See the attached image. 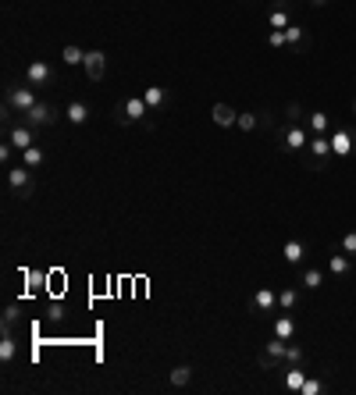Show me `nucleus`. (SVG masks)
Returning <instances> with one entry per match:
<instances>
[{
  "label": "nucleus",
  "mask_w": 356,
  "mask_h": 395,
  "mask_svg": "<svg viewBox=\"0 0 356 395\" xmlns=\"http://www.w3.org/2000/svg\"><path fill=\"white\" fill-rule=\"evenodd\" d=\"M267 43H271L274 50H281V47H288V43H285V29H271V36H267Z\"/></svg>",
  "instance_id": "obj_32"
},
{
  "label": "nucleus",
  "mask_w": 356,
  "mask_h": 395,
  "mask_svg": "<svg viewBox=\"0 0 356 395\" xmlns=\"http://www.w3.org/2000/svg\"><path fill=\"white\" fill-rule=\"evenodd\" d=\"M43 161H47V150H43L40 143H36V146H29V150H22V164H26V168H33V171H36V168H43Z\"/></svg>",
  "instance_id": "obj_24"
},
{
  "label": "nucleus",
  "mask_w": 356,
  "mask_h": 395,
  "mask_svg": "<svg viewBox=\"0 0 356 395\" xmlns=\"http://www.w3.org/2000/svg\"><path fill=\"white\" fill-rule=\"evenodd\" d=\"M26 82L36 86V90H43V86H54V82H58V72H54V65H47V61H33V65L26 68Z\"/></svg>",
  "instance_id": "obj_8"
},
{
  "label": "nucleus",
  "mask_w": 356,
  "mask_h": 395,
  "mask_svg": "<svg viewBox=\"0 0 356 395\" xmlns=\"http://www.w3.org/2000/svg\"><path fill=\"white\" fill-rule=\"evenodd\" d=\"M271 331H274V338L292 342V338H296V331H299V324H296L288 313H278V317H274V324H271Z\"/></svg>",
  "instance_id": "obj_17"
},
{
  "label": "nucleus",
  "mask_w": 356,
  "mask_h": 395,
  "mask_svg": "<svg viewBox=\"0 0 356 395\" xmlns=\"http://www.w3.org/2000/svg\"><path fill=\"white\" fill-rule=\"evenodd\" d=\"M306 253H310V249H306L303 239H288V242L281 246V256H285V264H292V267H299V264L306 260Z\"/></svg>",
  "instance_id": "obj_14"
},
{
  "label": "nucleus",
  "mask_w": 356,
  "mask_h": 395,
  "mask_svg": "<svg viewBox=\"0 0 356 395\" xmlns=\"http://www.w3.org/2000/svg\"><path fill=\"white\" fill-rule=\"evenodd\" d=\"M352 118H356V97H352Z\"/></svg>",
  "instance_id": "obj_36"
},
{
  "label": "nucleus",
  "mask_w": 356,
  "mask_h": 395,
  "mask_svg": "<svg viewBox=\"0 0 356 395\" xmlns=\"http://www.w3.org/2000/svg\"><path fill=\"white\" fill-rule=\"evenodd\" d=\"M11 153H15V146H11V143H4V146H0V161H4V164L11 161Z\"/></svg>",
  "instance_id": "obj_34"
},
{
  "label": "nucleus",
  "mask_w": 356,
  "mask_h": 395,
  "mask_svg": "<svg viewBox=\"0 0 356 395\" xmlns=\"http://www.w3.org/2000/svg\"><path fill=\"white\" fill-rule=\"evenodd\" d=\"M306 143H310V129L299 121H288L278 132V153H299V150H306Z\"/></svg>",
  "instance_id": "obj_3"
},
{
  "label": "nucleus",
  "mask_w": 356,
  "mask_h": 395,
  "mask_svg": "<svg viewBox=\"0 0 356 395\" xmlns=\"http://www.w3.org/2000/svg\"><path fill=\"white\" fill-rule=\"evenodd\" d=\"M299 285L310 288V292H317V288L324 285V274H320L317 267H299Z\"/></svg>",
  "instance_id": "obj_22"
},
{
  "label": "nucleus",
  "mask_w": 356,
  "mask_h": 395,
  "mask_svg": "<svg viewBox=\"0 0 356 395\" xmlns=\"http://www.w3.org/2000/svg\"><path fill=\"white\" fill-rule=\"evenodd\" d=\"M61 118H65V111H58V107H54V100H40L33 111H26V114H22V121H29L33 129H54Z\"/></svg>",
  "instance_id": "obj_6"
},
{
  "label": "nucleus",
  "mask_w": 356,
  "mask_h": 395,
  "mask_svg": "<svg viewBox=\"0 0 356 395\" xmlns=\"http://www.w3.org/2000/svg\"><path fill=\"white\" fill-rule=\"evenodd\" d=\"M299 306V292L296 288H281L278 292V310H296Z\"/></svg>",
  "instance_id": "obj_27"
},
{
  "label": "nucleus",
  "mask_w": 356,
  "mask_h": 395,
  "mask_svg": "<svg viewBox=\"0 0 356 395\" xmlns=\"http://www.w3.org/2000/svg\"><path fill=\"white\" fill-rule=\"evenodd\" d=\"M4 136H8V143L18 153L40 143V129H33L29 121H15V114H8V111H4Z\"/></svg>",
  "instance_id": "obj_1"
},
{
  "label": "nucleus",
  "mask_w": 356,
  "mask_h": 395,
  "mask_svg": "<svg viewBox=\"0 0 356 395\" xmlns=\"http://www.w3.org/2000/svg\"><path fill=\"white\" fill-rule=\"evenodd\" d=\"M267 26H271V29H288V26H292V18H288V0H285V4H278V8L267 15Z\"/></svg>",
  "instance_id": "obj_23"
},
{
  "label": "nucleus",
  "mask_w": 356,
  "mask_h": 395,
  "mask_svg": "<svg viewBox=\"0 0 356 395\" xmlns=\"http://www.w3.org/2000/svg\"><path fill=\"white\" fill-rule=\"evenodd\" d=\"M285 118H288V121H299V118H303V107H299V104H288V114H285Z\"/></svg>",
  "instance_id": "obj_33"
},
{
  "label": "nucleus",
  "mask_w": 356,
  "mask_h": 395,
  "mask_svg": "<svg viewBox=\"0 0 356 395\" xmlns=\"http://www.w3.org/2000/svg\"><path fill=\"white\" fill-rule=\"evenodd\" d=\"M303 381H306V363L288 367V374H285V388H288V391H299V388H303Z\"/></svg>",
  "instance_id": "obj_26"
},
{
  "label": "nucleus",
  "mask_w": 356,
  "mask_h": 395,
  "mask_svg": "<svg viewBox=\"0 0 356 395\" xmlns=\"http://www.w3.org/2000/svg\"><path fill=\"white\" fill-rule=\"evenodd\" d=\"M306 153H310V161H313V168H317V171H324V168H328V161L335 157V153H331V139H328V136H310Z\"/></svg>",
  "instance_id": "obj_9"
},
{
  "label": "nucleus",
  "mask_w": 356,
  "mask_h": 395,
  "mask_svg": "<svg viewBox=\"0 0 356 395\" xmlns=\"http://www.w3.org/2000/svg\"><path fill=\"white\" fill-rule=\"evenodd\" d=\"M328 139H331V153L335 157H349L356 150V132L352 129H335Z\"/></svg>",
  "instance_id": "obj_11"
},
{
  "label": "nucleus",
  "mask_w": 356,
  "mask_h": 395,
  "mask_svg": "<svg viewBox=\"0 0 356 395\" xmlns=\"http://www.w3.org/2000/svg\"><path fill=\"white\" fill-rule=\"evenodd\" d=\"M86 75L93 79V82H100L104 75H107V54L104 50H86Z\"/></svg>",
  "instance_id": "obj_12"
},
{
  "label": "nucleus",
  "mask_w": 356,
  "mask_h": 395,
  "mask_svg": "<svg viewBox=\"0 0 356 395\" xmlns=\"http://www.w3.org/2000/svg\"><path fill=\"white\" fill-rule=\"evenodd\" d=\"M61 61L72 65V68H75V65H86V50H79V47H65V50H61Z\"/></svg>",
  "instance_id": "obj_28"
},
{
  "label": "nucleus",
  "mask_w": 356,
  "mask_h": 395,
  "mask_svg": "<svg viewBox=\"0 0 356 395\" xmlns=\"http://www.w3.org/2000/svg\"><path fill=\"white\" fill-rule=\"evenodd\" d=\"M306 129H310V136H328L331 132V118L324 111H310L306 114Z\"/></svg>",
  "instance_id": "obj_19"
},
{
  "label": "nucleus",
  "mask_w": 356,
  "mask_h": 395,
  "mask_svg": "<svg viewBox=\"0 0 356 395\" xmlns=\"http://www.w3.org/2000/svg\"><path fill=\"white\" fill-rule=\"evenodd\" d=\"M65 121H68V125H86V121H90V104L72 100V104L65 107Z\"/></svg>",
  "instance_id": "obj_18"
},
{
  "label": "nucleus",
  "mask_w": 356,
  "mask_h": 395,
  "mask_svg": "<svg viewBox=\"0 0 356 395\" xmlns=\"http://www.w3.org/2000/svg\"><path fill=\"white\" fill-rule=\"evenodd\" d=\"M153 111L146 107V100L143 97H125L122 104H118V111H114V121L118 125H136V121H146Z\"/></svg>",
  "instance_id": "obj_5"
},
{
  "label": "nucleus",
  "mask_w": 356,
  "mask_h": 395,
  "mask_svg": "<svg viewBox=\"0 0 356 395\" xmlns=\"http://www.w3.org/2000/svg\"><path fill=\"white\" fill-rule=\"evenodd\" d=\"M320 391H324V381H320V377H306L303 388H299V395H320Z\"/></svg>",
  "instance_id": "obj_31"
},
{
  "label": "nucleus",
  "mask_w": 356,
  "mask_h": 395,
  "mask_svg": "<svg viewBox=\"0 0 356 395\" xmlns=\"http://www.w3.org/2000/svg\"><path fill=\"white\" fill-rule=\"evenodd\" d=\"M210 121H214L217 129H232V125L239 121V111H232L228 104H214V107H210Z\"/></svg>",
  "instance_id": "obj_16"
},
{
  "label": "nucleus",
  "mask_w": 356,
  "mask_h": 395,
  "mask_svg": "<svg viewBox=\"0 0 356 395\" xmlns=\"http://www.w3.org/2000/svg\"><path fill=\"white\" fill-rule=\"evenodd\" d=\"M40 104V97H36V86H8V97H4V111L8 114H26V111H33Z\"/></svg>",
  "instance_id": "obj_2"
},
{
  "label": "nucleus",
  "mask_w": 356,
  "mask_h": 395,
  "mask_svg": "<svg viewBox=\"0 0 356 395\" xmlns=\"http://www.w3.org/2000/svg\"><path fill=\"white\" fill-rule=\"evenodd\" d=\"M8 193H11V200H29V196L36 193L33 168H26V164H15V168H8Z\"/></svg>",
  "instance_id": "obj_4"
},
{
  "label": "nucleus",
  "mask_w": 356,
  "mask_h": 395,
  "mask_svg": "<svg viewBox=\"0 0 356 395\" xmlns=\"http://www.w3.org/2000/svg\"><path fill=\"white\" fill-rule=\"evenodd\" d=\"M285 43H288L292 50H303V47H310V36H306V29H303V26H296V22H292V26L285 29Z\"/></svg>",
  "instance_id": "obj_21"
},
{
  "label": "nucleus",
  "mask_w": 356,
  "mask_h": 395,
  "mask_svg": "<svg viewBox=\"0 0 356 395\" xmlns=\"http://www.w3.org/2000/svg\"><path fill=\"white\" fill-rule=\"evenodd\" d=\"M249 310H253V313H274V310H278V292L267 288V285H260V288L253 292V299H249Z\"/></svg>",
  "instance_id": "obj_10"
},
{
  "label": "nucleus",
  "mask_w": 356,
  "mask_h": 395,
  "mask_svg": "<svg viewBox=\"0 0 356 395\" xmlns=\"http://www.w3.org/2000/svg\"><path fill=\"white\" fill-rule=\"evenodd\" d=\"M168 381H171V388H185V384L193 381V367H189V363H178V367H171Z\"/></svg>",
  "instance_id": "obj_25"
},
{
  "label": "nucleus",
  "mask_w": 356,
  "mask_h": 395,
  "mask_svg": "<svg viewBox=\"0 0 356 395\" xmlns=\"http://www.w3.org/2000/svg\"><path fill=\"white\" fill-rule=\"evenodd\" d=\"M306 4H310L313 11H320V8H328V0H306Z\"/></svg>",
  "instance_id": "obj_35"
},
{
  "label": "nucleus",
  "mask_w": 356,
  "mask_h": 395,
  "mask_svg": "<svg viewBox=\"0 0 356 395\" xmlns=\"http://www.w3.org/2000/svg\"><path fill=\"white\" fill-rule=\"evenodd\" d=\"M335 249H342V253H349V256H356V228L352 232H345L338 242H335Z\"/></svg>",
  "instance_id": "obj_30"
},
{
  "label": "nucleus",
  "mask_w": 356,
  "mask_h": 395,
  "mask_svg": "<svg viewBox=\"0 0 356 395\" xmlns=\"http://www.w3.org/2000/svg\"><path fill=\"white\" fill-rule=\"evenodd\" d=\"M143 100H146L150 111H164L168 100H171V93H168L164 86H146V90H143Z\"/></svg>",
  "instance_id": "obj_15"
},
{
  "label": "nucleus",
  "mask_w": 356,
  "mask_h": 395,
  "mask_svg": "<svg viewBox=\"0 0 356 395\" xmlns=\"http://www.w3.org/2000/svg\"><path fill=\"white\" fill-rule=\"evenodd\" d=\"M260 121H264L260 114H253V111H246V114H239V121H235V129H242V132H253V129H257Z\"/></svg>",
  "instance_id": "obj_29"
},
{
  "label": "nucleus",
  "mask_w": 356,
  "mask_h": 395,
  "mask_svg": "<svg viewBox=\"0 0 356 395\" xmlns=\"http://www.w3.org/2000/svg\"><path fill=\"white\" fill-rule=\"evenodd\" d=\"M328 271H331L335 278H349V274H352V256L331 246V256H328Z\"/></svg>",
  "instance_id": "obj_13"
},
{
  "label": "nucleus",
  "mask_w": 356,
  "mask_h": 395,
  "mask_svg": "<svg viewBox=\"0 0 356 395\" xmlns=\"http://www.w3.org/2000/svg\"><path fill=\"white\" fill-rule=\"evenodd\" d=\"M15 356H18V338H15L11 331H4V338H0V363L11 367V363H15Z\"/></svg>",
  "instance_id": "obj_20"
},
{
  "label": "nucleus",
  "mask_w": 356,
  "mask_h": 395,
  "mask_svg": "<svg viewBox=\"0 0 356 395\" xmlns=\"http://www.w3.org/2000/svg\"><path fill=\"white\" fill-rule=\"evenodd\" d=\"M257 363H260L264 370H274L278 363H288V342H285V338L267 342V345H264V352L257 356Z\"/></svg>",
  "instance_id": "obj_7"
}]
</instances>
